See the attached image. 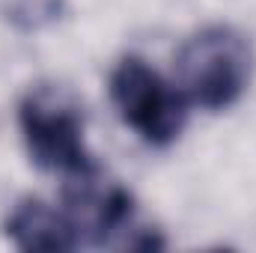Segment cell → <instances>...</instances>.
<instances>
[{"mask_svg":"<svg viewBox=\"0 0 256 253\" xmlns=\"http://www.w3.org/2000/svg\"><path fill=\"white\" fill-rule=\"evenodd\" d=\"M179 90L202 110L232 108L250 84L254 74V48L250 42L226 24H212L196 30L182 45L176 57Z\"/></svg>","mask_w":256,"mask_h":253,"instance_id":"obj_1","label":"cell"},{"mask_svg":"<svg viewBox=\"0 0 256 253\" xmlns=\"http://www.w3.org/2000/svg\"><path fill=\"white\" fill-rule=\"evenodd\" d=\"M110 98L128 128L149 146H170L188 122V98L140 57H126L110 72Z\"/></svg>","mask_w":256,"mask_h":253,"instance_id":"obj_3","label":"cell"},{"mask_svg":"<svg viewBox=\"0 0 256 253\" xmlns=\"http://www.w3.org/2000/svg\"><path fill=\"white\" fill-rule=\"evenodd\" d=\"M6 238L18 250H74L80 248V232L66 214L42 200H21L6 218Z\"/></svg>","mask_w":256,"mask_h":253,"instance_id":"obj_4","label":"cell"},{"mask_svg":"<svg viewBox=\"0 0 256 253\" xmlns=\"http://www.w3.org/2000/svg\"><path fill=\"white\" fill-rule=\"evenodd\" d=\"M66 0H0V15L18 30H39L60 18Z\"/></svg>","mask_w":256,"mask_h":253,"instance_id":"obj_5","label":"cell"},{"mask_svg":"<svg viewBox=\"0 0 256 253\" xmlns=\"http://www.w3.org/2000/svg\"><path fill=\"white\" fill-rule=\"evenodd\" d=\"M18 126L39 170L60 173L66 179L98 170L84 140V114L66 90L51 84L33 86L18 104Z\"/></svg>","mask_w":256,"mask_h":253,"instance_id":"obj_2","label":"cell"}]
</instances>
